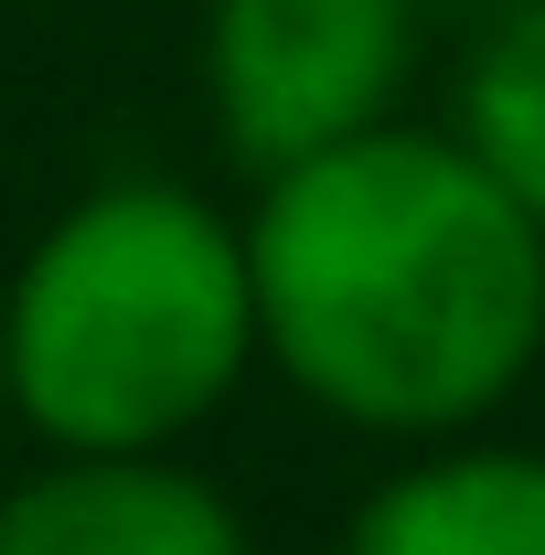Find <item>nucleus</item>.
I'll list each match as a JSON object with an SVG mask.
<instances>
[{
  "instance_id": "nucleus-1",
  "label": "nucleus",
  "mask_w": 545,
  "mask_h": 555,
  "mask_svg": "<svg viewBox=\"0 0 545 555\" xmlns=\"http://www.w3.org/2000/svg\"><path fill=\"white\" fill-rule=\"evenodd\" d=\"M257 352L342 427L460 438L545 352V224L460 129H364L257 182Z\"/></svg>"
},
{
  "instance_id": "nucleus-2",
  "label": "nucleus",
  "mask_w": 545,
  "mask_h": 555,
  "mask_svg": "<svg viewBox=\"0 0 545 555\" xmlns=\"http://www.w3.org/2000/svg\"><path fill=\"white\" fill-rule=\"evenodd\" d=\"M257 363L246 224L182 182H97L0 288L11 416L65 460L182 449Z\"/></svg>"
},
{
  "instance_id": "nucleus-3",
  "label": "nucleus",
  "mask_w": 545,
  "mask_h": 555,
  "mask_svg": "<svg viewBox=\"0 0 545 555\" xmlns=\"http://www.w3.org/2000/svg\"><path fill=\"white\" fill-rule=\"evenodd\" d=\"M417 65V0H204V107L268 182L385 129Z\"/></svg>"
},
{
  "instance_id": "nucleus-4",
  "label": "nucleus",
  "mask_w": 545,
  "mask_h": 555,
  "mask_svg": "<svg viewBox=\"0 0 545 555\" xmlns=\"http://www.w3.org/2000/svg\"><path fill=\"white\" fill-rule=\"evenodd\" d=\"M0 555H257L236 502L182 470L172 449L150 460H65L0 491Z\"/></svg>"
},
{
  "instance_id": "nucleus-5",
  "label": "nucleus",
  "mask_w": 545,
  "mask_h": 555,
  "mask_svg": "<svg viewBox=\"0 0 545 555\" xmlns=\"http://www.w3.org/2000/svg\"><path fill=\"white\" fill-rule=\"evenodd\" d=\"M342 555H545V449H428L353 502Z\"/></svg>"
},
{
  "instance_id": "nucleus-6",
  "label": "nucleus",
  "mask_w": 545,
  "mask_h": 555,
  "mask_svg": "<svg viewBox=\"0 0 545 555\" xmlns=\"http://www.w3.org/2000/svg\"><path fill=\"white\" fill-rule=\"evenodd\" d=\"M460 139L471 160L545 224V0H503L460 75Z\"/></svg>"
},
{
  "instance_id": "nucleus-7",
  "label": "nucleus",
  "mask_w": 545,
  "mask_h": 555,
  "mask_svg": "<svg viewBox=\"0 0 545 555\" xmlns=\"http://www.w3.org/2000/svg\"><path fill=\"white\" fill-rule=\"evenodd\" d=\"M417 11H503V0H417Z\"/></svg>"
},
{
  "instance_id": "nucleus-8",
  "label": "nucleus",
  "mask_w": 545,
  "mask_h": 555,
  "mask_svg": "<svg viewBox=\"0 0 545 555\" xmlns=\"http://www.w3.org/2000/svg\"><path fill=\"white\" fill-rule=\"evenodd\" d=\"M0 427H11V374H0Z\"/></svg>"
}]
</instances>
